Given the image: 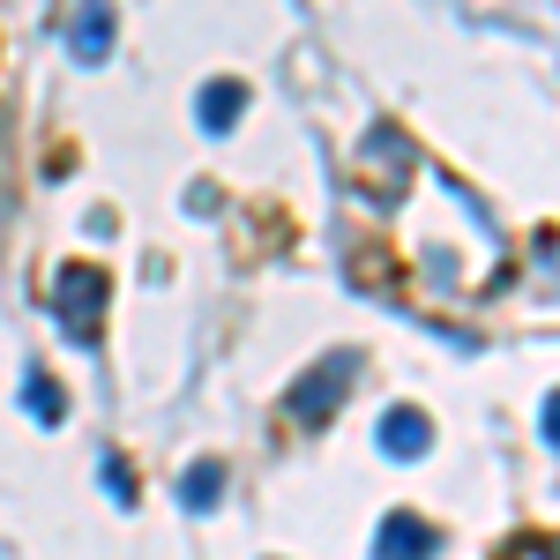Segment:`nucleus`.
I'll return each instance as SVG.
<instances>
[{"label": "nucleus", "instance_id": "obj_1", "mask_svg": "<svg viewBox=\"0 0 560 560\" xmlns=\"http://www.w3.org/2000/svg\"><path fill=\"white\" fill-rule=\"evenodd\" d=\"M60 329L83 351H97V329H105V277L97 269H60Z\"/></svg>", "mask_w": 560, "mask_h": 560}, {"label": "nucleus", "instance_id": "obj_2", "mask_svg": "<svg viewBox=\"0 0 560 560\" xmlns=\"http://www.w3.org/2000/svg\"><path fill=\"white\" fill-rule=\"evenodd\" d=\"M351 374H359V359H351V351H329V359H322V374H306V382L292 388V419H329V411H337V396L351 388Z\"/></svg>", "mask_w": 560, "mask_h": 560}, {"label": "nucleus", "instance_id": "obj_3", "mask_svg": "<svg viewBox=\"0 0 560 560\" xmlns=\"http://www.w3.org/2000/svg\"><path fill=\"white\" fill-rule=\"evenodd\" d=\"M374 441H382L388 464H419V456L433 448V419H427V411H411V404H396V411H382Z\"/></svg>", "mask_w": 560, "mask_h": 560}, {"label": "nucleus", "instance_id": "obj_4", "mask_svg": "<svg viewBox=\"0 0 560 560\" xmlns=\"http://www.w3.org/2000/svg\"><path fill=\"white\" fill-rule=\"evenodd\" d=\"M68 52L97 68L105 52H113V0H75V23H68Z\"/></svg>", "mask_w": 560, "mask_h": 560}, {"label": "nucleus", "instance_id": "obj_5", "mask_svg": "<svg viewBox=\"0 0 560 560\" xmlns=\"http://www.w3.org/2000/svg\"><path fill=\"white\" fill-rule=\"evenodd\" d=\"M374 560H433V523H419V516H382L374 523Z\"/></svg>", "mask_w": 560, "mask_h": 560}, {"label": "nucleus", "instance_id": "obj_6", "mask_svg": "<svg viewBox=\"0 0 560 560\" xmlns=\"http://www.w3.org/2000/svg\"><path fill=\"white\" fill-rule=\"evenodd\" d=\"M240 113H247V90L232 83V75H217V83H202V97H195V120H202L210 135L240 128Z\"/></svg>", "mask_w": 560, "mask_h": 560}, {"label": "nucleus", "instance_id": "obj_7", "mask_svg": "<svg viewBox=\"0 0 560 560\" xmlns=\"http://www.w3.org/2000/svg\"><path fill=\"white\" fill-rule=\"evenodd\" d=\"M217 493H224V471H217V464H195V471L179 478V509H195V516H210Z\"/></svg>", "mask_w": 560, "mask_h": 560}, {"label": "nucleus", "instance_id": "obj_8", "mask_svg": "<svg viewBox=\"0 0 560 560\" xmlns=\"http://www.w3.org/2000/svg\"><path fill=\"white\" fill-rule=\"evenodd\" d=\"M23 404H31V419H38V427H60V411H68L45 366H31V374H23Z\"/></svg>", "mask_w": 560, "mask_h": 560}, {"label": "nucleus", "instance_id": "obj_9", "mask_svg": "<svg viewBox=\"0 0 560 560\" xmlns=\"http://www.w3.org/2000/svg\"><path fill=\"white\" fill-rule=\"evenodd\" d=\"M97 471H105V493H113L120 509H135V478H128V464H120V456H97Z\"/></svg>", "mask_w": 560, "mask_h": 560}, {"label": "nucleus", "instance_id": "obj_10", "mask_svg": "<svg viewBox=\"0 0 560 560\" xmlns=\"http://www.w3.org/2000/svg\"><path fill=\"white\" fill-rule=\"evenodd\" d=\"M538 433H546V448H560V396H546V419H538Z\"/></svg>", "mask_w": 560, "mask_h": 560}]
</instances>
